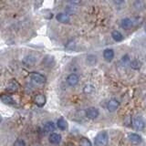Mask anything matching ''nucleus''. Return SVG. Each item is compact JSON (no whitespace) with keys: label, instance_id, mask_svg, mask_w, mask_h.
<instances>
[{"label":"nucleus","instance_id":"nucleus-26","mask_svg":"<svg viewBox=\"0 0 146 146\" xmlns=\"http://www.w3.org/2000/svg\"><path fill=\"white\" fill-rule=\"evenodd\" d=\"M67 146H74V145H73V144H71V143H70V144H68Z\"/></svg>","mask_w":146,"mask_h":146},{"label":"nucleus","instance_id":"nucleus-18","mask_svg":"<svg viewBox=\"0 0 146 146\" xmlns=\"http://www.w3.org/2000/svg\"><path fill=\"white\" fill-rule=\"evenodd\" d=\"M80 146H92L90 141L88 138H86V137H82L80 139Z\"/></svg>","mask_w":146,"mask_h":146},{"label":"nucleus","instance_id":"nucleus-7","mask_svg":"<svg viewBox=\"0 0 146 146\" xmlns=\"http://www.w3.org/2000/svg\"><path fill=\"white\" fill-rule=\"evenodd\" d=\"M79 76H78L77 74H75V73H72V74H70L68 76L67 78V82L68 84L71 86V87H74L76 86L78 83H79Z\"/></svg>","mask_w":146,"mask_h":146},{"label":"nucleus","instance_id":"nucleus-9","mask_svg":"<svg viewBox=\"0 0 146 146\" xmlns=\"http://www.w3.org/2000/svg\"><path fill=\"white\" fill-rule=\"evenodd\" d=\"M57 20L63 24H68L70 21V17L67 13H58L57 15Z\"/></svg>","mask_w":146,"mask_h":146},{"label":"nucleus","instance_id":"nucleus-24","mask_svg":"<svg viewBox=\"0 0 146 146\" xmlns=\"http://www.w3.org/2000/svg\"><path fill=\"white\" fill-rule=\"evenodd\" d=\"M125 2V0H113V3L116 5V6H121V5Z\"/></svg>","mask_w":146,"mask_h":146},{"label":"nucleus","instance_id":"nucleus-14","mask_svg":"<svg viewBox=\"0 0 146 146\" xmlns=\"http://www.w3.org/2000/svg\"><path fill=\"white\" fill-rule=\"evenodd\" d=\"M43 129L46 132H53L56 130V125L53 121H48L44 124Z\"/></svg>","mask_w":146,"mask_h":146},{"label":"nucleus","instance_id":"nucleus-3","mask_svg":"<svg viewBox=\"0 0 146 146\" xmlns=\"http://www.w3.org/2000/svg\"><path fill=\"white\" fill-rule=\"evenodd\" d=\"M127 138H128V141H129L131 144H134V145L140 144L141 143V141H143L141 136L137 133H129L127 136Z\"/></svg>","mask_w":146,"mask_h":146},{"label":"nucleus","instance_id":"nucleus-23","mask_svg":"<svg viewBox=\"0 0 146 146\" xmlns=\"http://www.w3.org/2000/svg\"><path fill=\"white\" fill-rule=\"evenodd\" d=\"M93 90H94V89H93V87H91L90 85H89V86H86L85 88H84V91H85L86 93H87V92L90 93V92H91V91H92Z\"/></svg>","mask_w":146,"mask_h":146},{"label":"nucleus","instance_id":"nucleus-25","mask_svg":"<svg viewBox=\"0 0 146 146\" xmlns=\"http://www.w3.org/2000/svg\"><path fill=\"white\" fill-rule=\"evenodd\" d=\"M68 2H70L72 6H76V5H78L80 2V0H68Z\"/></svg>","mask_w":146,"mask_h":146},{"label":"nucleus","instance_id":"nucleus-5","mask_svg":"<svg viewBox=\"0 0 146 146\" xmlns=\"http://www.w3.org/2000/svg\"><path fill=\"white\" fill-rule=\"evenodd\" d=\"M133 123H134V126L137 130L139 131H143L144 128H145V121L143 120V118L141 116H137L135 117L134 121H133Z\"/></svg>","mask_w":146,"mask_h":146},{"label":"nucleus","instance_id":"nucleus-16","mask_svg":"<svg viewBox=\"0 0 146 146\" xmlns=\"http://www.w3.org/2000/svg\"><path fill=\"white\" fill-rule=\"evenodd\" d=\"M111 36H112V38L117 41V42H120V41H121L123 39V36L122 34L121 33L120 31H118V30H113L111 32Z\"/></svg>","mask_w":146,"mask_h":146},{"label":"nucleus","instance_id":"nucleus-17","mask_svg":"<svg viewBox=\"0 0 146 146\" xmlns=\"http://www.w3.org/2000/svg\"><path fill=\"white\" fill-rule=\"evenodd\" d=\"M133 6H134L135 9H137V10H141V9H143V7H144V4H143V0H135Z\"/></svg>","mask_w":146,"mask_h":146},{"label":"nucleus","instance_id":"nucleus-10","mask_svg":"<svg viewBox=\"0 0 146 146\" xmlns=\"http://www.w3.org/2000/svg\"><path fill=\"white\" fill-rule=\"evenodd\" d=\"M103 58L106 61L110 62V61H111L113 58H114V51H113V49L111 48H106V49H104V51H103Z\"/></svg>","mask_w":146,"mask_h":146},{"label":"nucleus","instance_id":"nucleus-8","mask_svg":"<svg viewBox=\"0 0 146 146\" xmlns=\"http://www.w3.org/2000/svg\"><path fill=\"white\" fill-rule=\"evenodd\" d=\"M48 141L52 144H58L61 141V135L56 133V132H52L48 136Z\"/></svg>","mask_w":146,"mask_h":146},{"label":"nucleus","instance_id":"nucleus-21","mask_svg":"<svg viewBox=\"0 0 146 146\" xmlns=\"http://www.w3.org/2000/svg\"><path fill=\"white\" fill-rule=\"evenodd\" d=\"M14 146H26V143L24 140L17 139L15 143H14Z\"/></svg>","mask_w":146,"mask_h":146},{"label":"nucleus","instance_id":"nucleus-13","mask_svg":"<svg viewBox=\"0 0 146 146\" xmlns=\"http://www.w3.org/2000/svg\"><path fill=\"white\" fill-rule=\"evenodd\" d=\"M1 100H2L3 103L7 104V105H11V106H15V105L17 104L15 100H14L10 96H8V95L2 94L1 95Z\"/></svg>","mask_w":146,"mask_h":146},{"label":"nucleus","instance_id":"nucleus-20","mask_svg":"<svg viewBox=\"0 0 146 146\" xmlns=\"http://www.w3.org/2000/svg\"><path fill=\"white\" fill-rule=\"evenodd\" d=\"M24 61H25V63L27 64V65H32V64L35 63V58L31 56H29L24 59Z\"/></svg>","mask_w":146,"mask_h":146},{"label":"nucleus","instance_id":"nucleus-4","mask_svg":"<svg viewBox=\"0 0 146 146\" xmlns=\"http://www.w3.org/2000/svg\"><path fill=\"white\" fill-rule=\"evenodd\" d=\"M30 79L34 82H36V83H38V84L45 83V81H46V78L42 74H40V73H36V72L31 73Z\"/></svg>","mask_w":146,"mask_h":146},{"label":"nucleus","instance_id":"nucleus-2","mask_svg":"<svg viewBox=\"0 0 146 146\" xmlns=\"http://www.w3.org/2000/svg\"><path fill=\"white\" fill-rule=\"evenodd\" d=\"M86 116L88 117L90 120H94V119L98 118L99 115H100V111L97 108L95 107H90L89 109L86 110Z\"/></svg>","mask_w":146,"mask_h":146},{"label":"nucleus","instance_id":"nucleus-11","mask_svg":"<svg viewBox=\"0 0 146 146\" xmlns=\"http://www.w3.org/2000/svg\"><path fill=\"white\" fill-rule=\"evenodd\" d=\"M119 105H120V104H119L118 100L112 99V100H110V102H108V103H107V109L109 110L110 111H115L116 110L119 108Z\"/></svg>","mask_w":146,"mask_h":146},{"label":"nucleus","instance_id":"nucleus-1","mask_svg":"<svg viewBox=\"0 0 146 146\" xmlns=\"http://www.w3.org/2000/svg\"><path fill=\"white\" fill-rule=\"evenodd\" d=\"M94 143L96 146H107L109 143V135L106 131H100L96 135Z\"/></svg>","mask_w":146,"mask_h":146},{"label":"nucleus","instance_id":"nucleus-6","mask_svg":"<svg viewBox=\"0 0 146 146\" xmlns=\"http://www.w3.org/2000/svg\"><path fill=\"white\" fill-rule=\"evenodd\" d=\"M33 100H34V103L36 105V106L43 107L45 105V103H46V97H45V95L38 93V94L35 95Z\"/></svg>","mask_w":146,"mask_h":146},{"label":"nucleus","instance_id":"nucleus-12","mask_svg":"<svg viewBox=\"0 0 146 146\" xmlns=\"http://www.w3.org/2000/svg\"><path fill=\"white\" fill-rule=\"evenodd\" d=\"M132 24H133V22H132V20L131 19V18L125 17V18H123V19L121 20V24L120 25H121V27H122V29H129L132 27Z\"/></svg>","mask_w":146,"mask_h":146},{"label":"nucleus","instance_id":"nucleus-27","mask_svg":"<svg viewBox=\"0 0 146 146\" xmlns=\"http://www.w3.org/2000/svg\"><path fill=\"white\" fill-rule=\"evenodd\" d=\"M144 30H145V32H146V25H145V27H144Z\"/></svg>","mask_w":146,"mask_h":146},{"label":"nucleus","instance_id":"nucleus-22","mask_svg":"<svg viewBox=\"0 0 146 146\" xmlns=\"http://www.w3.org/2000/svg\"><path fill=\"white\" fill-rule=\"evenodd\" d=\"M121 61H122L123 64H124V65H127V63H131L130 58H129V57H128V56H124V57H123L122 59H121Z\"/></svg>","mask_w":146,"mask_h":146},{"label":"nucleus","instance_id":"nucleus-19","mask_svg":"<svg viewBox=\"0 0 146 146\" xmlns=\"http://www.w3.org/2000/svg\"><path fill=\"white\" fill-rule=\"evenodd\" d=\"M131 67L134 70H139L141 68V62L138 60V59H133V60L131 61Z\"/></svg>","mask_w":146,"mask_h":146},{"label":"nucleus","instance_id":"nucleus-15","mask_svg":"<svg viewBox=\"0 0 146 146\" xmlns=\"http://www.w3.org/2000/svg\"><path fill=\"white\" fill-rule=\"evenodd\" d=\"M57 125L58 127L59 128L60 130L62 131H65L68 129V122L66 121V120L64 118H59L58 120V122H57Z\"/></svg>","mask_w":146,"mask_h":146}]
</instances>
